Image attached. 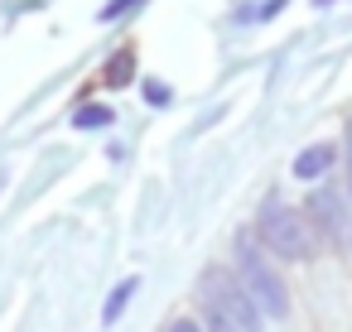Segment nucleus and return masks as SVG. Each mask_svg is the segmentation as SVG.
<instances>
[{"instance_id": "f03ea898", "label": "nucleus", "mask_w": 352, "mask_h": 332, "mask_svg": "<svg viewBox=\"0 0 352 332\" xmlns=\"http://www.w3.org/2000/svg\"><path fill=\"white\" fill-rule=\"evenodd\" d=\"M256 236H261V246H265V250H275L280 260H309V255H314V246H318V236H314L309 217H304V212H294V207H289V202H280V198H270V202L261 207V217H256Z\"/></svg>"}, {"instance_id": "4468645a", "label": "nucleus", "mask_w": 352, "mask_h": 332, "mask_svg": "<svg viewBox=\"0 0 352 332\" xmlns=\"http://www.w3.org/2000/svg\"><path fill=\"white\" fill-rule=\"evenodd\" d=\"M0 188H6V174H0Z\"/></svg>"}, {"instance_id": "f257e3e1", "label": "nucleus", "mask_w": 352, "mask_h": 332, "mask_svg": "<svg viewBox=\"0 0 352 332\" xmlns=\"http://www.w3.org/2000/svg\"><path fill=\"white\" fill-rule=\"evenodd\" d=\"M236 284L246 289V298H251L265 318H285V313H289V289H285V279L275 274L270 255H265L251 236L236 241Z\"/></svg>"}, {"instance_id": "f8f14e48", "label": "nucleus", "mask_w": 352, "mask_h": 332, "mask_svg": "<svg viewBox=\"0 0 352 332\" xmlns=\"http://www.w3.org/2000/svg\"><path fill=\"white\" fill-rule=\"evenodd\" d=\"M169 332H203L193 318H179V322H169Z\"/></svg>"}, {"instance_id": "423d86ee", "label": "nucleus", "mask_w": 352, "mask_h": 332, "mask_svg": "<svg viewBox=\"0 0 352 332\" xmlns=\"http://www.w3.org/2000/svg\"><path fill=\"white\" fill-rule=\"evenodd\" d=\"M135 289H140V279H135V274H131V279H121V284L111 289V298L102 303V327H111V322H116V318L126 313V303L135 298Z\"/></svg>"}, {"instance_id": "39448f33", "label": "nucleus", "mask_w": 352, "mask_h": 332, "mask_svg": "<svg viewBox=\"0 0 352 332\" xmlns=\"http://www.w3.org/2000/svg\"><path fill=\"white\" fill-rule=\"evenodd\" d=\"M333 159H338V145L318 140V145H309V150H299V154H294V178L314 183V178H323V174L333 169Z\"/></svg>"}, {"instance_id": "0eeeda50", "label": "nucleus", "mask_w": 352, "mask_h": 332, "mask_svg": "<svg viewBox=\"0 0 352 332\" xmlns=\"http://www.w3.org/2000/svg\"><path fill=\"white\" fill-rule=\"evenodd\" d=\"M111 121H116V111H111V106H97V102H92V106H78V116H73L78 130H107Z\"/></svg>"}, {"instance_id": "7ed1b4c3", "label": "nucleus", "mask_w": 352, "mask_h": 332, "mask_svg": "<svg viewBox=\"0 0 352 332\" xmlns=\"http://www.w3.org/2000/svg\"><path fill=\"white\" fill-rule=\"evenodd\" d=\"M203 303H208V318H222L236 332H261V308L246 298V289L236 279H227L217 270L203 279Z\"/></svg>"}, {"instance_id": "9b49d317", "label": "nucleus", "mask_w": 352, "mask_h": 332, "mask_svg": "<svg viewBox=\"0 0 352 332\" xmlns=\"http://www.w3.org/2000/svg\"><path fill=\"white\" fill-rule=\"evenodd\" d=\"M285 5H289V0H265V5H261V10H256L251 20H270V15H280Z\"/></svg>"}, {"instance_id": "1a4fd4ad", "label": "nucleus", "mask_w": 352, "mask_h": 332, "mask_svg": "<svg viewBox=\"0 0 352 332\" xmlns=\"http://www.w3.org/2000/svg\"><path fill=\"white\" fill-rule=\"evenodd\" d=\"M135 5H140V0H107V5L97 10V20H102V25H111V20H121V15H131Z\"/></svg>"}, {"instance_id": "9d476101", "label": "nucleus", "mask_w": 352, "mask_h": 332, "mask_svg": "<svg viewBox=\"0 0 352 332\" xmlns=\"http://www.w3.org/2000/svg\"><path fill=\"white\" fill-rule=\"evenodd\" d=\"M145 97H150V106H169V87L164 82H145Z\"/></svg>"}, {"instance_id": "ddd939ff", "label": "nucleus", "mask_w": 352, "mask_h": 332, "mask_svg": "<svg viewBox=\"0 0 352 332\" xmlns=\"http://www.w3.org/2000/svg\"><path fill=\"white\" fill-rule=\"evenodd\" d=\"M314 5H333V0H314Z\"/></svg>"}, {"instance_id": "20e7f679", "label": "nucleus", "mask_w": 352, "mask_h": 332, "mask_svg": "<svg viewBox=\"0 0 352 332\" xmlns=\"http://www.w3.org/2000/svg\"><path fill=\"white\" fill-rule=\"evenodd\" d=\"M304 212L314 217V226H318L333 246H347V250H352V202H347L333 183L314 188V198H309V207H304Z\"/></svg>"}, {"instance_id": "6e6552de", "label": "nucleus", "mask_w": 352, "mask_h": 332, "mask_svg": "<svg viewBox=\"0 0 352 332\" xmlns=\"http://www.w3.org/2000/svg\"><path fill=\"white\" fill-rule=\"evenodd\" d=\"M131 73H135V54H131V49H121V54L107 63V87H126V82H131Z\"/></svg>"}]
</instances>
